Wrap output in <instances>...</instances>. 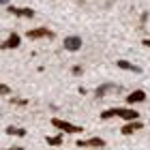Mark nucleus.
I'll use <instances>...</instances> for the list:
<instances>
[{
    "label": "nucleus",
    "instance_id": "obj_6",
    "mask_svg": "<svg viewBox=\"0 0 150 150\" xmlns=\"http://www.w3.org/2000/svg\"><path fill=\"white\" fill-rule=\"evenodd\" d=\"M19 43H22L19 35H17V32H11V35H9V39H6L4 43H0V45H2L4 50H15V47H19Z\"/></svg>",
    "mask_w": 150,
    "mask_h": 150
},
{
    "label": "nucleus",
    "instance_id": "obj_2",
    "mask_svg": "<svg viewBox=\"0 0 150 150\" xmlns=\"http://www.w3.org/2000/svg\"><path fill=\"white\" fill-rule=\"evenodd\" d=\"M52 125L60 129V131H64V133H81L84 129L77 127V125H71V122H67V120H60V118H52Z\"/></svg>",
    "mask_w": 150,
    "mask_h": 150
},
{
    "label": "nucleus",
    "instance_id": "obj_4",
    "mask_svg": "<svg viewBox=\"0 0 150 150\" xmlns=\"http://www.w3.org/2000/svg\"><path fill=\"white\" fill-rule=\"evenodd\" d=\"M120 90H122V86H116V84H103V86H99V88H97L94 97H97V99H103L107 92H120Z\"/></svg>",
    "mask_w": 150,
    "mask_h": 150
},
{
    "label": "nucleus",
    "instance_id": "obj_13",
    "mask_svg": "<svg viewBox=\"0 0 150 150\" xmlns=\"http://www.w3.org/2000/svg\"><path fill=\"white\" fill-rule=\"evenodd\" d=\"M47 144L50 146H60L62 144V135H54V137L50 135V137H47Z\"/></svg>",
    "mask_w": 150,
    "mask_h": 150
},
{
    "label": "nucleus",
    "instance_id": "obj_12",
    "mask_svg": "<svg viewBox=\"0 0 150 150\" xmlns=\"http://www.w3.org/2000/svg\"><path fill=\"white\" fill-rule=\"evenodd\" d=\"M6 133H9V135H19V137H24V135H26L24 129H17V127H6Z\"/></svg>",
    "mask_w": 150,
    "mask_h": 150
},
{
    "label": "nucleus",
    "instance_id": "obj_16",
    "mask_svg": "<svg viewBox=\"0 0 150 150\" xmlns=\"http://www.w3.org/2000/svg\"><path fill=\"white\" fill-rule=\"evenodd\" d=\"M142 45H146V47H150V39H144V41H142Z\"/></svg>",
    "mask_w": 150,
    "mask_h": 150
},
{
    "label": "nucleus",
    "instance_id": "obj_8",
    "mask_svg": "<svg viewBox=\"0 0 150 150\" xmlns=\"http://www.w3.org/2000/svg\"><path fill=\"white\" fill-rule=\"evenodd\" d=\"M79 47H81V39H79V37H67V39H64V50L77 52Z\"/></svg>",
    "mask_w": 150,
    "mask_h": 150
},
{
    "label": "nucleus",
    "instance_id": "obj_1",
    "mask_svg": "<svg viewBox=\"0 0 150 150\" xmlns=\"http://www.w3.org/2000/svg\"><path fill=\"white\" fill-rule=\"evenodd\" d=\"M110 118H122L125 122H129V120H139V114L131 107H112V110H105L101 114V120H110Z\"/></svg>",
    "mask_w": 150,
    "mask_h": 150
},
{
    "label": "nucleus",
    "instance_id": "obj_18",
    "mask_svg": "<svg viewBox=\"0 0 150 150\" xmlns=\"http://www.w3.org/2000/svg\"><path fill=\"white\" fill-rule=\"evenodd\" d=\"M0 4H6V0H0Z\"/></svg>",
    "mask_w": 150,
    "mask_h": 150
},
{
    "label": "nucleus",
    "instance_id": "obj_14",
    "mask_svg": "<svg viewBox=\"0 0 150 150\" xmlns=\"http://www.w3.org/2000/svg\"><path fill=\"white\" fill-rule=\"evenodd\" d=\"M11 92V88L6 86V84H0V94H9Z\"/></svg>",
    "mask_w": 150,
    "mask_h": 150
},
{
    "label": "nucleus",
    "instance_id": "obj_3",
    "mask_svg": "<svg viewBox=\"0 0 150 150\" xmlns=\"http://www.w3.org/2000/svg\"><path fill=\"white\" fill-rule=\"evenodd\" d=\"M79 148H105V139L101 137H90V139H79L77 142Z\"/></svg>",
    "mask_w": 150,
    "mask_h": 150
},
{
    "label": "nucleus",
    "instance_id": "obj_7",
    "mask_svg": "<svg viewBox=\"0 0 150 150\" xmlns=\"http://www.w3.org/2000/svg\"><path fill=\"white\" fill-rule=\"evenodd\" d=\"M144 101H146V92H144V90H133V92L127 97V103H129V105H135V103H144Z\"/></svg>",
    "mask_w": 150,
    "mask_h": 150
},
{
    "label": "nucleus",
    "instance_id": "obj_9",
    "mask_svg": "<svg viewBox=\"0 0 150 150\" xmlns=\"http://www.w3.org/2000/svg\"><path fill=\"white\" fill-rule=\"evenodd\" d=\"M28 37L30 39H41V37H54V32L50 28H35V30H28Z\"/></svg>",
    "mask_w": 150,
    "mask_h": 150
},
{
    "label": "nucleus",
    "instance_id": "obj_15",
    "mask_svg": "<svg viewBox=\"0 0 150 150\" xmlns=\"http://www.w3.org/2000/svg\"><path fill=\"white\" fill-rule=\"evenodd\" d=\"M73 75H81V67H73Z\"/></svg>",
    "mask_w": 150,
    "mask_h": 150
},
{
    "label": "nucleus",
    "instance_id": "obj_10",
    "mask_svg": "<svg viewBox=\"0 0 150 150\" xmlns=\"http://www.w3.org/2000/svg\"><path fill=\"white\" fill-rule=\"evenodd\" d=\"M9 13L17 17H35V11L32 9H17V6H9Z\"/></svg>",
    "mask_w": 150,
    "mask_h": 150
},
{
    "label": "nucleus",
    "instance_id": "obj_11",
    "mask_svg": "<svg viewBox=\"0 0 150 150\" xmlns=\"http://www.w3.org/2000/svg\"><path fill=\"white\" fill-rule=\"evenodd\" d=\"M120 67V69H125V71H133V73H142V69L139 67H135V64H131V62H127V60H118V62H116Z\"/></svg>",
    "mask_w": 150,
    "mask_h": 150
},
{
    "label": "nucleus",
    "instance_id": "obj_17",
    "mask_svg": "<svg viewBox=\"0 0 150 150\" xmlns=\"http://www.w3.org/2000/svg\"><path fill=\"white\" fill-rule=\"evenodd\" d=\"M9 150H24V148H19V146H13V148H9Z\"/></svg>",
    "mask_w": 150,
    "mask_h": 150
},
{
    "label": "nucleus",
    "instance_id": "obj_5",
    "mask_svg": "<svg viewBox=\"0 0 150 150\" xmlns=\"http://www.w3.org/2000/svg\"><path fill=\"white\" fill-rule=\"evenodd\" d=\"M139 129H144V125H142L139 120H129L127 125L120 129V133H122V135H133L135 131H139Z\"/></svg>",
    "mask_w": 150,
    "mask_h": 150
}]
</instances>
